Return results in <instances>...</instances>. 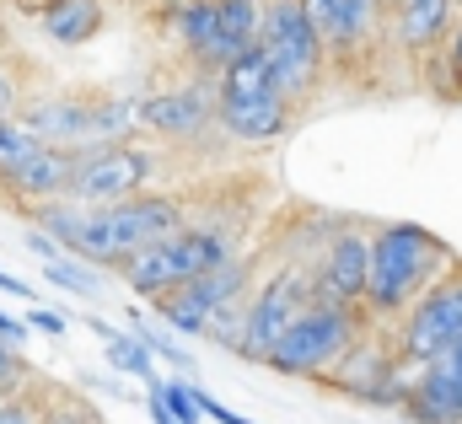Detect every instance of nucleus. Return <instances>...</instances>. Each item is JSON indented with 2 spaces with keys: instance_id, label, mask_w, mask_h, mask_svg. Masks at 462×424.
Instances as JSON below:
<instances>
[{
  "instance_id": "obj_26",
  "label": "nucleus",
  "mask_w": 462,
  "mask_h": 424,
  "mask_svg": "<svg viewBox=\"0 0 462 424\" xmlns=\"http://www.w3.org/2000/svg\"><path fill=\"white\" fill-rule=\"evenodd\" d=\"M441 65H447V87H452L447 97H462V11L447 32V43H441Z\"/></svg>"
},
{
  "instance_id": "obj_34",
  "label": "nucleus",
  "mask_w": 462,
  "mask_h": 424,
  "mask_svg": "<svg viewBox=\"0 0 462 424\" xmlns=\"http://www.w3.org/2000/svg\"><path fill=\"white\" fill-rule=\"evenodd\" d=\"M0 296H16V301H27V307L38 301V290H32L27 280H16V274H5V269H0Z\"/></svg>"
},
{
  "instance_id": "obj_36",
  "label": "nucleus",
  "mask_w": 462,
  "mask_h": 424,
  "mask_svg": "<svg viewBox=\"0 0 462 424\" xmlns=\"http://www.w3.org/2000/svg\"><path fill=\"white\" fill-rule=\"evenodd\" d=\"M457 5H462V0H457Z\"/></svg>"
},
{
  "instance_id": "obj_32",
  "label": "nucleus",
  "mask_w": 462,
  "mask_h": 424,
  "mask_svg": "<svg viewBox=\"0 0 462 424\" xmlns=\"http://www.w3.org/2000/svg\"><path fill=\"white\" fill-rule=\"evenodd\" d=\"M199 414H205V419H216V424H253V419H242V414H231L226 403H216L205 387H199Z\"/></svg>"
},
{
  "instance_id": "obj_18",
  "label": "nucleus",
  "mask_w": 462,
  "mask_h": 424,
  "mask_svg": "<svg viewBox=\"0 0 462 424\" xmlns=\"http://www.w3.org/2000/svg\"><path fill=\"white\" fill-rule=\"evenodd\" d=\"M452 22H457V0H398L393 5V38L414 60L430 54V49H441L447 32H452Z\"/></svg>"
},
{
  "instance_id": "obj_23",
  "label": "nucleus",
  "mask_w": 462,
  "mask_h": 424,
  "mask_svg": "<svg viewBox=\"0 0 462 424\" xmlns=\"http://www.w3.org/2000/svg\"><path fill=\"white\" fill-rule=\"evenodd\" d=\"M263 5H269V0H216L221 27H226V38L236 49H253V43H258V32H263Z\"/></svg>"
},
{
  "instance_id": "obj_35",
  "label": "nucleus",
  "mask_w": 462,
  "mask_h": 424,
  "mask_svg": "<svg viewBox=\"0 0 462 424\" xmlns=\"http://www.w3.org/2000/svg\"><path fill=\"white\" fill-rule=\"evenodd\" d=\"M145 414H151V424H178L172 414H167V403H162L156 392H145Z\"/></svg>"
},
{
  "instance_id": "obj_25",
  "label": "nucleus",
  "mask_w": 462,
  "mask_h": 424,
  "mask_svg": "<svg viewBox=\"0 0 462 424\" xmlns=\"http://www.w3.org/2000/svg\"><path fill=\"white\" fill-rule=\"evenodd\" d=\"M242 327H247V296H242V301H226V307H216L210 322H205V338L236 355V349H242Z\"/></svg>"
},
{
  "instance_id": "obj_16",
  "label": "nucleus",
  "mask_w": 462,
  "mask_h": 424,
  "mask_svg": "<svg viewBox=\"0 0 462 424\" xmlns=\"http://www.w3.org/2000/svg\"><path fill=\"white\" fill-rule=\"evenodd\" d=\"M70 172H76V151H65V145H38L16 172L0 183V194H5L11 205L32 210V205L60 199V194L70 189Z\"/></svg>"
},
{
  "instance_id": "obj_11",
  "label": "nucleus",
  "mask_w": 462,
  "mask_h": 424,
  "mask_svg": "<svg viewBox=\"0 0 462 424\" xmlns=\"http://www.w3.org/2000/svg\"><path fill=\"white\" fill-rule=\"evenodd\" d=\"M365 269H371V236L345 220L328 242H323V253H318V263H312V290H318V301H339V307H360V296H365Z\"/></svg>"
},
{
  "instance_id": "obj_10",
  "label": "nucleus",
  "mask_w": 462,
  "mask_h": 424,
  "mask_svg": "<svg viewBox=\"0 0 462 424\" xmlns=\"http://www.w3.org/2000/svg\"><path fill=\"white\" fill-rule=\"evenodd\" d=\"M216 124V76H194V81H178V87H162L151 97H140V129L178 145V140H199L210 134Z\"/></svg>"
},
{
  "instance_id": "obj_12",
  "label": "nucleus",
  "mask_w": 462,
  "mask_h": 424,
  "mask_svg": "<svg viewBox=\"0 0 462 424\" xmlns=\"http://www.w3.org/2000/svg\"><path fill=\"white\" fill-rule=\"evenodd\" d=\"M16 118L43 145H65V151H87L92 145V97L87 92H27Z\"/></svg>"
},
{
  "instance_id": "obj_13",
  "label": "nucleus",
  "mask_w": 462,
  "mask_h": 424,
  "mask_svg": "<svg viewBox=\"0 0 462 424\" xmlns=\"http://www.w3.org/2000/svg\"><path fill=\"white\" fill-rule=\"evenodd\" d=\"M403 409L420 424H462V338L414 371Z\"/></svg>"
},
{
  "instance_id": "obj_22",
  "label": "nucleus",
  "mask_w": 462,
  "mask_h": 424,
  "mask_svg": "<svg viewBox=\"0 0 462 424\" xmlns=\"http://www.w3.org/2000/svg\"><path fill=\"white\" fill-rule=\"evenodd\" d=\"M43 280H49L54 290H65V296H81V301H97V290H103L97 269H92V263H81L76 253H60L54 263H43Z\"/></svg>"
},
{
  "instance_id": "obj_2",
  "label": "nucleus",
  "mask_w": 462,
  "mask_h": 424,
  "mask_svg": "<svg viewBox=\"0 0 462 424\" xmlns=\"http://www.w3.org/2000/svg\"><path fill=\"white\" fill-rule=\"evenodd\" d=\"M178 226H189V205L178 194H134V199H118V205H87L81 226L70 236V253L92 269H118L129 253L172 236Z\"/></svg>"
},
{
  "instance_id": "obj_28",
  "label": "nucleus",
  "mask_w": 462,
  "mask_h": 424,
  "mask_svg": "<svg viewBox=\"0 0 462 424\" xmlns=\"http://www.w3.org/2000/svg\"><path fill=\"white\" fill-rule=\"evenodd\" d=\"M22 318H27L32 333H49V338H65V333H70V318H65V312H54V307H43V301H32Z\"/></svg>"
},
{
  "instance_id": "obj_21",
  "label": "nucleus",
  "mask_w": 462,
  "mask_h": 424,
  "mask_svg": "<svg viewBox=\"0 0 462 424\" xmlns=\"http://www.w3.org/2000/svg\"><path fill=\"white\" fill-rule=\"evenodd\" d=\"M134 134H140V97H129V92H97L92 97V145H124Z\"/></svg>"
},
{
  "instance_id": "obj_30",
  "label": "nucleus",
  "mask_w": 462,
  "mask_h": 424,
  "mask_svg": "<svg viewBox=\"0 0 462 424\" xmlns=\"http://www.w3.org/2000/svg\"><path fill=\"white\" fill-rule=\"evenodd\" d=\"M0 424H38V403L27 392H0Z\"/></svg>"
},
{
  "instance_id": "obj_17",
  "label": "nucleus",
  "mask_w": 462,
  "mask_h": 424,
  "mask_svg": "<svg viewBox=\"0 0 462 424\" xmlns=\"http://www.w3.org/2000/svg\"><path fill=\"white\" fill-rule=\"evenodd\" d=\"M296 107L285 97H221L216 92V129L231 134L236 145H274L291 129Z\"/></svg>"
},
{
  "instance_id": "obj_7",
  "label": "nucleus",
  "mask_w": 462,
  "mask_h": 424,
  "mask_svg": "<svg viewBox=\"0 0 462 424\" xmlns=\"http://www.w3.org/2000/svg\"><path fill=\"white\" fill-rule=\"evenodd\" d=\"M312 301H318V290H312V263H280V269L253 290V301H247V327H242V349H236V355L253 360V365H263V355L280 344V333L301 318Z\"/></svg>"
},
{
  "instance_id": "obj_9",
  "label": "nucleus",
  "mask_w": 462,
  "mask_h": 424,
  "mask_svg": "<svg viewBox=\"0 0 462 424\" xmlns=\"http://www.w3.org/2000/svg\"><path fill=\"white\" fill-rule=\"evenodd\" d=\"M462 338V269L441 274L409 312H403V327H398V355L409 365H425L436 360L441 349H452Z\"/></svg>"
},
{
  "instance_id": "obj_31",
  "label": "nucleus",
  "mask_w": 462,
  "mask_h": 424,
  "mask_svg": "<svg viewBox=\"0 0 462 424\" xmlns=\"http://www.w3.org/2000/svg\"><path fill=\"white\" fill-rule=\"evenodd\" d=\"M0 338L16 344V349H27L32 344V327H27V318H16V312H0Z\"/></svg>"
},
{
  "instance_id": "obj_6",
  "label": "nucleus",
  "mask_w": 462,
  "mask_h": 424,
  "mask_svg": "<svg viewBox=\"0 0 462 424\" xmlns=\"http://www.w3.org/2000/svg\"><path fill=\"white\" fill-rule=\"evenodd\" d=\"M156 167L162 156L124 140V145H92V151H76V172H70V189L65 199L76 205H118V199H134L156 183Z\"/></svg>"
},
{
  "instance_id": "obj_20",
  "label": "nucleus",
  "mask_w": 462,
  "mask_h": 424,
  "mask_svg": "<svg viewBox=\"0 0 462 424\" xmlns=\"http://www.w3.org/2000/svg\"><path fill=\"white\" fill-rule=\"evenodd\" d=\"M87 327L103 338V360L114 365L118 376H129V382H156L162 371H156V355L140 344V333H129V327H114V322H103V318H87Z\"/></svg>"
},
{
  "instance_id": "obj_8",
  "label": "nucleus",
  "mask_w": 462,
  "mask_h": 424,
  "mask_svg": "<svg viewBox=\"0 0 462 424\" xmlns=\"http://www.w3.org/2000/svg\"><path fill=\"white\" fill-rule=\"evenodd\" d=\"M247 285H253V258L231 253V258H221L216 269L194 274L189 285L167 290V296L156 301V318L167 322L178 338H205L210 312H216V307H226V301H242V296H247Z\"/></svg>"
},
{
  "instance_id": "obj_5",
  "label": "nucleus",
  "mask_w": 462,
  "mask_h": 424,
  "mask_svg": "<svg viewBox=\"0 0 462 424\" xmlns=\"http://www.w3.org/2000/svg\"><path fill=\"white\" fill-rule=\"evenodd\" d=\"M360 333H365V318H360L355 307L312 301L301 318L280 333V344L263 355V365H269L274 376H312V382H318Z\"/></svg>"
},
{
  "instance_id": "obj_27",
  "label": "nucleus",
  "mask_w": 462,
  "mask_h": 424,
  "mask_svg": "<svg viewBox=\"0 0 462 424\" xmlns=\"http://www.w3.org/2000/svg\"><path fill=\"white\" fill-rule=\"evenodd\" d=\"M38 424H103L87 403H76V398H65V403H49V409H38Z\"/></svg>"
},
{
  "instance_id": "obj_4",
  "label": "nucleus",
  "mask_w": 462,
  "mask_h": 424,
  "mask_svg": "<svg viewBox=\"0 0 462 424\" xmlns=\"http://www.w3.org/2000/svg\"><path fill=\"white\" fill-rule=\"evenodd\" d=\"M258 49L269 60V76L280 87V97L296 107L301 97H312L328 54H323V38L318 27L307 22L301 0H269L263 5V32H258Z\"/></svg>"
},
{
  "instance_id": "obj_24",
  "label": "nucleus",
  "mask_w": 462,
  "mask_h": 424,
  "mask_svg": "<svg viewBox=\"0 0 462 424\" xmlns=\"http://www.w3.org/2000/svg\"><path fill=\"white\" fill-rule=\"evenodd\" d=\"M38 145H43V140H38L22 118H0V183H5V178H11L32 151H38Z\"/></svg>"
},
{
  "instance_id": "obj_19",
  "label": "nucleus",
  "mask_w": 462,
  "mask_h": 424,
  "mask_svg": "<svg viewBox=\"0 0 462 424\" xmlns=\"http://www.w3.org/2000/svg\"><path fill=\"white\" fill-rule=\"evenodd\" d=\"M38 27L54 49H87L108 27V5L103 0H43Z\"/></svg>"
},
{
  "instance_id": "obj_33",
  "label": "nucleus",
  "mask_w": 462,
  "mask_h": 424,
  "mask_svg": "<svg viewBox=\"0 0 462 424\" xmlns=\"http://www.w3.org/2000/svg\"><path fill=\"white\" fill-rule=\"evenodd\" d=\"M27 247H32V253H38V258H43V263H54V258H60V253H65V247H60V242H54V236H49V231H38V226H27Z\"/></svg>"
},
{
  "instance_id": "obj_29",
  "label": "nucleus",
  "mask_w": 462,
  "mask_h": 424,
  "mask_svg": "<svg viewBox=\"0 0 462 424\" xmlns=\"http://www.w3.org/2000/svg\"><path fill=\"white\" fill-rule=\"evenodd\" d=\"M22 97H27V87H22V76L0 60V118H16L22 113Z\"/></svg>"
},
{
  "instance_id": "obj_14",
  "label": "nucleus",
  "mask_w": 462,
  "mask_h": 424,
  "mask_svg": "<svg viewBox=\"0 0 462 424\" xmlns=\"http://www.w3.org/2000/svg\"><path fill=\"white\" fill-rule=\"evenodd\" d=\"M167 27L178 32V43H183V54L194 60V70H205V76H216L231 54H242L226 38V27H221L216 0H172Z\"/></svg>"
},
{
  "instance_id": "obj_1",
  "label": "nucleus",
  "mask_w": 462,
  "mask_h": 424,
  "mask_svg": "<svg viewBox=\"0 0 462 424\" xmlns=\"http://www.w3.org/2000/svg\"><path fill=\"white\" fill-rule=\"evenodd\" d=\"M452 247L425 231L420 220H387L371 231V269H365V318H403L441 274H452Z\"/></svg>"
},
{
  "instance_id": "obj_3",
  "label": "nucleus",
  "mask_w": 462,
  "mask_h": 424,
  "mask_svg": "<svg viewBox=\"0 0 462 424\" xmlns=\"http://www.w3.org/2000/svg\"><path fill=\"white\" fill-rule=\"evenodd\" d=\"M231 253H236V247H231V231H226V226H178L172 236H162V242H151V247L129 253L114 274L129 285V290H134V296L162 301L167 290L189 285L194 274L216 269V263H221V258H231Z\"/></svg>"
},
{
  "instance_id": "obj_15",
  "label": "nucleus",
  "mask_w": 462,
  "mask_h": 424,
  "mask_svg": "<svg viewBox=\"0 0 462 424\" xmlns=\"http://www.w3.org/2000/svg\"><path fill=\"white\" fill-rule=\"evenodd\" d=\"M307 22L318 27L323 38V54L328 60H349L371 43L376 22H382V5L376 0H301Z\"/></svg>"
}]
</instances>
